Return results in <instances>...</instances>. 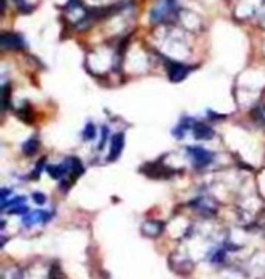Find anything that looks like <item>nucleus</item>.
Returning a JSON list of instances; mask_svg holds the SVG:
<instances>
[{"instance_id":"7","label":"nucleus","mask_w":265,"mask_h":279,"mask_svg":"<svg viewBox=\"0 0 265 279\" xmlns=\"http://www.w3.org/2000/svg\"><path fill=\"white\" fill-rule=\"evenodd\" d=\"M37 149H39V140L36 137H31L30 140L23 143V146H22V150L25 155H34L37 152Z\"/></svg>"},{"instance_id":"3","label":"nucleus","mask_w":265,"mask_h":279,"mask_svg":"<svg viewBox=\"0 0 265 279\" xmlns=\"http://www.w3.org/2000/svg\"><path fill=\"white\" fill-rule=\"evenodd\" d=\"M191 67H186L183 64L178 62H168V75L171 78V81L174 82H180L189 75Z\"/></svg>"},{"instance_id":"4","label":"nucleus","mask_w":265,"mask_h":279,"mask_svg":"<svg viewBox=\"0 0 265 279\" xmlns=\"http://www.w3.org/2000/svg\"><path fill=\"white\" fill-rule=\"evenodd\" d=\"M0 45L3 49H10V50H20L25 47L23 44V39L19 34H14V33H5L0 37Z\"/></svg>"},{"instance_id":"5","label":"nucleus","mask_w":265,"mask_h":279,"mask_svg":"<svg viewBox=\"0 0 265 279\" xmlns=\"http://www.w3.org/2000/svg\"><path fill=\"white\" fill-rule=\"evenodd\" d=\"M123 148H124V135L123 133H115L113 137L110 138V154H109L107 160L109 162L116 160V158L121 155Z\"/></svg>"},{"instance_id":"2","label":"nucleus","mask_w":265,"mask_h":279,"mask_svg":"<svg viewBox=\"0 0 265 279\" xmlns=\"http://www.w3.org/2000/svg\"><path fill=\"white\" fill-rule=\"evenodd\" d=\"M175 6H177L175 0H161V2L152 10L151 19H152L154 22H163V20H166L169 16L174 13Z\"/></svg>"},{"instance_id":"8","label":"nucleus","mask_w":265,"mask_h":279,"mask_svg":"<svg viewBox=\"0 0 265 279\" xmlns=\"http://www.w3.org/2000/svg\"><path fill=\"white\" fill-rule=\"evenodd\" d=\"M82 137H84V140H85V141H92V140H95V137H96V127L93 126L92 123H89L87 126L84 127Z\"/></svg>"},{"instance_id":"9","label":"nucleus","mask_w":265,"mask_h":279,"mask_svg":"<svg viewBox=\"0 0 265 279\" xmlns=\"http://www.w3.org/2000/svg\"><path fill=\"white\" fill-rule=\"evenodd\" d=\"M33 200H34V203H37V205H44V203L47 202V197H45L42 193H34V194H33Z\"/></svg>"},{"instance_id":"1","label":"nucleus","mask_w":265,"mask_h":279,"mask_svg":"<svg viewBox=\"0 0 265 279\" xmlns=\"http://www.w3.org/2000/svg\"><path fill=\"white\" fill-rule=\"evenodd\" d=\"M186 150H188V155L191 158L192 164L199 167V169H203V167L211 164L214 160V154L203 149V148H200V146H189Z\"/></svg>"},{"instance_id":"6","label":"nucleus","mask_w":265,"mask_h":279,"mask_svg":"<svg viewBox=\"0 0 265 279\" xmlns=\"http://www.w3.org/2000/svg\"><path fill=\"white\" fill-rule=\"evenodd\" d=\"M192 135L196 140H211L214 137V131L213 127H209L203 123H194Z\"/></svg>"},{"instance_id":"10","label":"nucleus","mask_w":265,"mask_h":279,"mask_svg":"<svg viewBox=\"0 0 265 279\" xmlns=\"http://www.w3.org/2000/svg\"><path fill=\"white\" fill-rule=\"evenodd\" d=\"M107 135H109V131H107V127H104V129H103V140H101L98 149H103V148H104L106 141H107Z\"/></svg>"}]
</instances>
